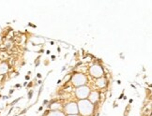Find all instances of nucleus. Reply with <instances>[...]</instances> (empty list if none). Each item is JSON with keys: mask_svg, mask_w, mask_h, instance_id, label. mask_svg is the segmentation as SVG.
I'll list each match as a JSON object with an SVG mask.
<instances>
[{"mask_svg": "<svg viewBox=\"0 0 152 116\" xmlns=\"http://www.w3.org/2000/svg\"><path fill=\"white\" fill-rule=\"evenodd\" d=\"M96 86L98 88H104L106 86V79L101 77L97 79V82H96Z\"/></svg>", "mask_w": 152, "mask_h": 116, "instance_id": "7", "label": "nucleus"}, {"mask_svg": "<svg viewBox=\"0 0 152 116\" xmlns=\"http://www.w3.org/2000/svg\"><path fill=\"white\" fill-rule=\"evenodd\" d=\"M50 108H51L52 110H59L60 108H61V105L59 103H53V104L51 105Z\"/></svg>", "mask_w": 152, "mask_h": 116, "instance_id": "10", "label": "nucleus"}, {"mask_svg": "<svg viewBox=\"0 0 152 116\" xmlns=\"http://www.w3.org/2000/svg\"><path fill=\"white\" fill-rule=\"evenodd\" d=\"M89 73H90V75L93 78L99 79V78L103 77V68H102L100 65L95 64L90 66V68H89Z\"/></svg>", "mask_w": 152, "mask_h": 116, "instance_id": "4", "label": "nucleus"}, {"mask_svg": "<svg viewBox=\"0 0 152 116\" xmlns=\"http://www.w3.org/2000/svg\"><path fill=\"white\" fill-rule=\"evenodd\" d=\"M42 109H43V108H42V107H39V111H41V110H42Z\"/></svg>", "mask_w": 152, "mask_h": 116, "instance_id": "16", "label": "nucleus"}, {"mask_svg": "<svg viewBox=\"0 0 152 116\" xmlns=\"http://www.w3.org/2000/svg\"><path fill=\"white\" fill-rule=\"evenodd\" d=\"M47 116H66L65 113L61 110H52Z\"/></svg>", "mask_w": 152, "mask_h": 116, "instance_id": "9", "label": "nucleus"}, {"mask_svg": "<svg viewBox=\"0 0 152 116\" xmlns=\"http://www.w3.org/2000/svg\"><path fill=\"white\" fill-rule=\"evenodd\" d=\"M67 116H79L78 114H75V115H67Z\"/></svg>", "mask_w": 152, "mask_h": 116, "instance_id": "17", "label": "nucleus"}, {"mask_svg": "<svg viewBox=\"0 0 152 116\" xmlns=\"http://www.w3.org/2000/svg\"><path fill=\"white\" fill-rule=\"evenodd\" d=\"M25 80H29V76H25Z\"/></svg>", "mask_w": 152, "mask_h": 116, "instance_id": "15", "label": "nucleus"}, {"mask_svg": "<svg viewBox=\"0 0 152 116\" xmlns=\"http://www.w3.org/2000/svg\"><path fill=\"white\" fill-rule=\"evenodd\" d=\"M90 92H91L90 88L87 85H84V86H80L76 88L75 95L79 100H84V99H87Z\"/></svg>", "mask_w": 152, "mask_h": 116, "instance_id": "3", "label": "nucleus"}, {"mask_svg": "<svg viewBox=\"0 0 152 116\" xmlns=\"http://www.w3.org/2000/svg\"><path fill=\"white\" fill-rule=\"evenodd\" d=\"M99 99H100V94L98 91H92L90 92L88 96V101L92 103L93 105L96 104L98 101H99Z\"/></svg>", "mask_w": 152, "mask_h": 116, "instance_id": "6", "label": "nucleus"}, {"mask_svg": "<svg viewBox=\"0 0 152 116\" xmlns=\"http://www.w3.org/2000/svg\"><path fill=\"white\" fill-rule=\"evenodd\" d=\"M8 70V66L7 63L3 62V63L0 64V75H4L5 73H7Z\"/></svg>", "mask_w": 152, "mask_h": 116, "instance_id": "8", "label": "nucleus"}, {"mask_svg": "<svg viewBox=\"0 0 152 116\" xmlns=\"http://www.w3.org/2000/svg\"><path fill=\"white\" fill-rule=\"evenodd\" d=\"M20 99H21V97H20V99H15V100H14V101H13V102H12V103H11V105H13V104H15V103H16V102H18V101H19Z\"/></svg>", "mask_w": 152, "mask_h": 116, "instance_id": "12", "label": "nucleus"}, {"mask_svg": "<svg viewBox=\"0 0 152 116\" xmlns=\"http://www.w3.org/2000/svg\"><path fill=\"white\" fill-rule=\"evenodd\" d=\"M13 92H14V90H13V89H12V90H11V91H10V94H11H11H12Z\"/></svg>", "mask_w": 152, "mask_h": 116, "instance_id": "14", "label": "nucleus"}, {"mask_svg": "<svg viewBox=\"0 0 152 116\" xmlns=\"http://www.w3.org/2000/svg\"><path fill=\"white\" fill-rule=\"evenodd\" d=\"M33 93H34V91H33V90H30V91L28 92V99H29V100H30L31 99H32Z\"/></svg>", "mask_w": 152, "mask_h": 116, "instance_id": "11", "label": "nucleus"}, {"mask_svg": "<svg viewBox=\"0 0 152 116\" xmlns=\"http://www.w3.org/2000/svg\"><path fill=\"white\" fill-rule=\"evenodd\" d=\"M64 111L67 115H75L78 114V107L75 102H70L64 107Z\"/></svg>", "mask_w": 152, "mask_h": 116, "instance_id": "5", "label": "nucleus"}, {"mask_svg": "<svg viewBox=\"0 0 152 116\" xmlns=\"http://www.w3.org/2000/svg\"><path fill=\"white\" fill-rule=\"evenodd\" d=\"M78 113L83 116H90L94 111V105L88 101V99L79 100L77 103Z\"/></svg>", "mask_w": 152, "mask_h": 116, "instance_id": "1", "label": "nucleus"}, {"mask_svg": "<svg viewBox=\"0 0 152 116\" xmlns=\"http://www.w3.org/2000/svg\"><path fill=\"white\" fill-rule=\"evenodd\" d=\"M15 87H21V84H19V83H17L16 85H15Z\"/></svg>", "mask_w": 152, "mask_h": 116, "instance_id": "13", "label": "nucleus"}, {"mask_svg": "<svg viewBox=\"0 0 152 116\" xmlns=\"http://www.w3.org/2000/svg\"><path fill=\"white\" fill-rule=\"evenodd\" d=\"M71 82L75 87H80L86 85V83L87 82V76L83 73H76L72 76L71 78Z\"/></svg>", "mask_w": 152, "mask_h": 116, "instance_id": "2", "label": "nucleus"}]
</instances>
